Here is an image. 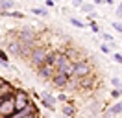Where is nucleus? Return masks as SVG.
Instances as JSON below:
<instances>
[{
  "instance_id": "obj_8",
  "label": "nucleus",
  "mask_w": 122,
  "mask_h": 118,
  "mask_svg": "<svg viewBox=\"0 0 122 118\" xmlns=\"http://www.w3.org/2000/svg\"><path fill=\"white\" fill-rule=\"evenodd\" d=\"M80 9H81V11H83V13H94V6H92V4H81V6H80Z\"/></svg>"
},
{
  "instance_id": "obj_2",
  "label": "nucleus",
  "mask_w": 122,
  "mask_h": 118,
  "mask_svg": "<svg viewBox=\"0 0 122 118\" xmlns=\"http://www.w3.org/2000/svg\"><path fill=\"white\" fill-rule=\"evenodd\" d=\"M89 70H91V66H89V63H87V61H78L76 65H72V74H74V76H78V78L87 76V74H89Z\"/></svg>"
},
{
  "instance_id": "obj_22",
  "label": "nucleus",
  "mask_w": 122,
  "mask_h": 118,
  "mask_svg": "<svg viewBox=\"0 0 122 118\" xmlns=\"http://www.w3.org/2000/svg\"><path fill=\"white\" fill-rule=\"evenodd\" d=\"M91 28H92V31H94V33H98V26H96L94 22H92V24H91Z\"/></svg>"
},
{
  "instance_id": "obj_5",
  "label": "nucleus",
  "mask_w": 122,
  "mask_h": 118,
  "mask_svg": "<svg viewBox=\"0 0 122 118\" xmlns=\"http://www.w3.org/2000/svg\"><path fill=\"white\" fill-rule=\"evenodd\" d=\"M26 105H28V103H26V96H24L22 92H20V94L17 96V102H15V107H17V109H26Z\"/></svg>"
},
{
  "instance_id": "obj_23",
  "label": "nucleus",
  "mask_w": 122,
  "mask_h": 118,
  "mask_svg": "<svg viewBox=\"0 0 122 118\" xmlns=\"http://www.w3.org/2000/svg\"><path fill=\"white\" fill-rule=\"evenodd\" d=\"M117 15H118V17H122V4L118 6V9H117Z\"/></svg>"
},
{
  "instance_id": "obj_13",
  "label": "nucleus",
  "mask_w": 122,
  "mask_h": 118,
  "mask_svg": "<svg viewBox=\"0 0 122 118\" xmlns=\"http://www.w3.org/2000/svg\"><path fill=\"white\" fill-rule=\"evenodd\" d=\"M102 37H104V43H106V41H107V43H113V35H109V33H104Z\"/></svg>"
},
{
  "instance_id": "obj_19",
  "label": "nucleus",
  "mask_w": 122,
  "mask_h": 118,
  "mask_svg": "<svg viewBox=\"0 0 122 118\" xmlns=\"http://www.w3.org/2000/svg\"><path fill=\"white\" fill-rule=\"evenodd\" d=\"M111 83H113L115 87H118V85H120V79H118V78H113V79H111Z\"/></svg>"
},
{
  "instance_id": "obj_14",
  "label": "nucleus",
  "mask_w": 122,
  "mask_h": 118,
  "mask_svg": "<svg viewBox=\"0 0 122 118\" xmlns=\"http://www.w3.org/2000/svg\"><path fill=\"white\" fill-rule=\"evenodd\" d=\"M113 28L117 30V31H120V33H122V22H113Z\"/></svg>"
},
{
  "instance_id": "obj_17",
  "label": "nucleus",
  "mask_w": 122,
  "mask_h": 118,
  "mask_svg": "<svg viewBox=\"0 0 122 118\" xmlns=\"http://www.w3.org/2000/svg\"><path fill=\"white\" fill-rule=\"evenodd\" d=\"M9 52H13V54H19V46H17V44H11Z\"/></svg>"
},
{
  "instance_id": "obj_11",
  "label": "nucleus",
  "mask_w": 122,
  "mask_h": 118,
  "mask_svg": "<svg viewBox=\"0 0 122 118\" xmlns=\"http://www.w3.org/2000/svg\"><path fill=\"white\" fill-rule=\"evenodd\" d=\"M100 50L104 52V54H111V44H106V43H104L102 46H100Z\"/></svg>"
},
{
  "instance_id": "obj_20",
  "label": "nucleus",
  "mask_w": 122,
  "mask_h": 118,
  "mask_svg": "<svg viewBox=\"0 0 122 118\" xmlns=\"http://www.w3.org/2000/svg\"><path fill=\"white\" fill-rule=\"evenodd\" d=\"M115 61H117V63H122V54H115Z\"/></svg>"
},
{
  "instance_id": "obj_21",
  "label": "nucleus",
  "mask_w": 122,
  "mask_h": 118,
  "mask_svg": "<svg viewBox=\"0 0 122 118\" xmlns=\"http://www.w3.org/2000/svg\"><path fill=\"white\" fill-rule=\"evenodd\" d=\"M41 76H50V70H48V68H43V70H41Z\"/></svg>"
},
{
  "instance_id": "obj_1",
  "label": "nucleus",
  "mask_w": 122,
  "mask_h": 118,
  "mask_svg": "<svg viewBox=\"0 0 122 118\" xmlns=\"http://www.w3.org/2000/svg\"><path fill=\"white\" fill-rule=\"evenodd\" d=\"M54 63H56V66L59 68L61 74H70V72H72V65H70V61H69L67 55H57Z\"/></svg>"
},
{
  "instance_id": "obj_15",
  "label": "nucleus",
  "mask_w": 122,
  "mask_h": 118,
  "mask_svg": "<svg viewBox=\"0 0 122 118\" xmlns=\"http://www.w3.org/2000/svg\"><path fill=\"white\" fill-rule=\"evenodd\" d=\"M9 17H17V19H22L24 15L20 13V11H13V13H9Z\"/></svg>"
},
{
  "instance_id": "obj_7",
  "label": "nucleus",
  "mask_w": 122,
  "mask_h": 118,
  "mask_svg": "<svg viewBox=\"0 0 122 118\" xmlns=\"http://www.w3.org/2000/svg\"><path fill=\"white\" fill-rule=\"evenodd\" d=\"M67 78H69L67 74H61V72H59L57 76H56V78H54V83H56L57 87H63V85L67 83Z\"/></svg>"
},
{
  "instance_id": "obj_18",
  "label": "nucleus",
  "mask_w": 122,
  "mask_h": 118,
  "mask_svg": "<svg viewBox=\"0 0 122 118\" xmlns=\"http://www.w3.org/2000/svg\"><path fill=\"white\" fill-rule=\"evenodd\" d=\"M11 107H13V105H11V103H6V107H4V109H2V113H9V111H11Z\"/></svg>"
},
{
  "instance_id": "obj_12",
  "label": "nucleus",
  "mask_w": 122,
  "mask_h": 118,
  "mask_svg": "<svg viewBox=\"0 0 122 118\" xmlns=\"http://www.w3.org/2000/svg\"><path fill=\"white\" fill-rule=\"evenodd\" d=\"M70 24H74V26H78V28H83V22L78 20V19H70Z\"/></svg>"
},
{
  "instance_id": "obj_24",
  "label": "nucleus",
  "mask_w": 122,
  "mask_h": 118,
  "mask_svg": "<svg viewBox=\"0 0 122 118\" xmlns=\"http://www.w3.org/2000/svg\"><path fill=\"white\" fill-rule=\"evenodd\" d=\"M117 90H118V92H120V94H122V81H120V85L117 87Z\"/></svg>"
},
{
  "instance_id": "obj_6",
  "label": "nucleus",
  "mask_w": 122,
  "mask_h": 118,
  "mask_svg": "<svg viewBox=\"0 0 122 118\" xmlns=\"http://www.w3.org/2000/svg\"><path fill=\"white\" fill-rule=\"evenodd\" d=\"M31 113H33V107H31V105H28L26 109H22L20 113H19V114H15L13 118H31V116H30Z\"/></svg>"
},
{
  "instance_id": "obj_16",
  "label": "nucleus",
  "mask_w": 122,
  "mask_h": 118,
  "mask_svg": "<svg viewBox=\"0 0 122 118\" xmlns=\"http://www.w3.org/2000/svg\"><path fill=\"white\" fill-rule=\"evenodd\" d=\"M63 113H65V114H72L74 111L70 109V107H67V105H65V107H63Z\"/></svg>"
},
{
  "instance_id": "obj_4",
  "label": "nucleus",
  "mask_w": 122,
  "mask_h": 118,
  "mask_svg": "<svg viewBox=\"0 0 122 118\" xmlns=\"http://www.w3.org/2000/svg\"><path fill=\"white\" fill-rule=\"evenodd\" d=\"M120 113H122V102L115 103L113 107H109L107 113H106V118H111V116H115V114H120Z\"/></svg>"
},
{
  "instance_id": "obj_25",
  "label": "nucleus",
  "mask_w": 122,
  "mask_h": 118,
  "mask_svg": "<svg viewBox=\"0 0 122 118\" xmlns=\"http://www.w3.org/2000/svg\"><path fill=\"white\" fill-rule=\"evenodd\" d=\"M0 87H2V79H0Z\"/></svg>"
},
{
  "instance_id": "obj_10",
  "label": "nucleus",
  "mask_w": 122,
  "mask_h": 118,
  "mask_svg": "<svg viewBox=\"0 0 122 118\" xmlns=\"http://www.w3.org/2000/svg\"><path fill=\"white\" fill-rule=\"evenodd\" d=\"M31 13H35V15H48L46 13V9H43V7H33V9H31Z\"/></svg>"
},
{
  "instance_id": "obj_9",
  "label": "nucleus",
  "mask_w": 122,
  "mask_h": 118,
  "mask_svg": "<svg viewBox=\"0 0 122 118\" xmlns=\"http://www.w3.org/2000/svg\"><path fill=\"white\" fill-rule=\"evenodd\" d=\"M13 6H15V2H11V0H8V2H0V11H6V9H11Z\"/></svg>"
},
{
  "instance_id": "obj_3",
  "label": "nucleus",
  "mask_w": 122,
  "mask_h": 118,
  "mask_svg": "<svg viewBox=\"0 0 122 118\" xmlns=\"http://www.w3.org/2000/svg\"><path fill=\"white\" fill-rule=\"evenodd\" d=\"M46 50H43V48H37V50L31 52V61L33 63H43V61H46Z\"/></svg>"
}]
</instances>
